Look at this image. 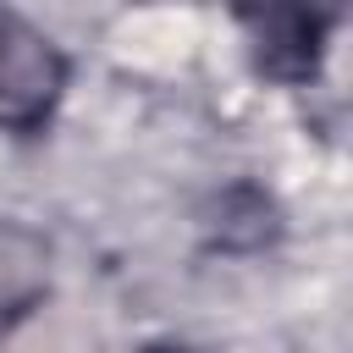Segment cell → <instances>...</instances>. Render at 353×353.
Segmentation results:
<instances>
[{
  "label": "cell",
  "instance_id": "1",
  "mask_svg": "<svg viewBox=\"0 0 353 353\" xmlns=\"http://www.w3.org/2000/svg\"><path fill=\"white\" fill-rule=\"evenodd\" d=\"M254 66L287 88L314 83L331 50V33L342 22V0H232Z\"/></svg>",
  "mask_w": 353,
  "mask_h": 353
},
{
  "label": "cell",
  "instance_id": "2",
  "mask_svg": "<svg viewBox=\"0 0 353 353\" xmlns=\"http://www.w3.org/2000/svg\"><path fill=\"white\" fill-rule=\"evenodd\" d=\"M66 94V55L0 0V132H39Z\"/></svg>",
  "mask_w": 353,
  "mask_h": 353
},
{
  "label": "cell",
  "instance_id": "3",
  "mask_svg": "<svg viewBox=\"0 0 353 353\" xmlns=\"http://www.w3.org/2000/svg\"><path fill=\"white\" fill-rule=\"evenodd\" d=\"M138 353H199V347H188V342H149V347H138Z\"/></svg>",
  "mask_w": 353,
  "mask_h": 353
}]
</instances>
